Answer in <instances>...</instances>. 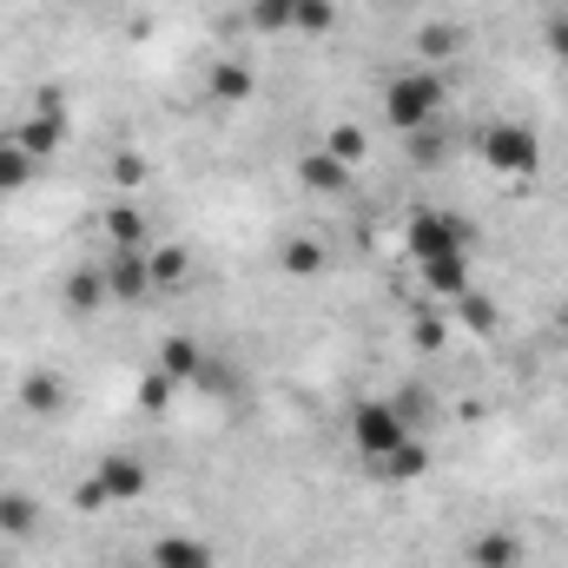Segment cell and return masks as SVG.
<instances>
[{
    "mask_svg": "<svg viewBox=\"0 0 568 568\" xmlns=\"http://www.w3.org/2000/svg\"><path fill=\"white\" fill-rule=\"evenodd\" d=\"M449 106V87H443V67H404L384 80V126L390 133H429Z\"/></svg>",
    "mask_w": 568,
    "mask_h": 568,
    "instance_id": "1",
    "label": "cell"
},
{
    "mask_svg": "<svg viewBox=\"0 0 568 568\" xmlns=\"http://www.w3.org/2000/svg\"><path fill=\"white\" fill-rule=\"evenodd\" d=\"M344 436H351V449H357L364 463H384V456L404 449L417 429H410V410H404L397 397H357L351 417H344Z\"/></svg>",
    "mask_w": 568,
    "mask_h": 568,
    "instance_id": "2",
    "label": "cell"
},
{
    "mask_svg": "<svg viewBox=\"0 0 568 568\" xmlns=\"http://www.w3.org/2000/svg\"><path fill=\"white\" fill-rule=\"evenodd\" d=\"M404 245H410V258H417V265H429V258L469 252V245H476V225H469L463 212H436V205H424V212H410Z\"/></svg>",
    "mask_w": 568,
    "mask_h": 568,
    "instance_id": "3",
    "label": "cell"
},
{
    "mask_svg": "<svg viewBox=\"0 0 568 568\" xmlns=\"http://www.w3.org/2000/svg\"><path fill=\"white\" fill-rule=\"evenodd\" d=\"M483 159L496 165V179H536L542 140H536V126H523V120H496V126H483Z\"/></svg>",
    "mask_w": 568,
    "mask_h": 568,
    "instance_id": "4",
    "label": "cell"
},
{
    "mask_svg": "<svg viewBox=\"0 0 568 568\" xmlns=\"http://www.w3.org/2000/svg\"><path fill=\"white\" fill-rule=\"evenodd\" d=\"M60 133H67V113H60V100H47V106H40V113H27V120L7 133V140L20 145L27 159H47V152L60 145Z\"/></svg>",
    "mask_w": 568,
    "mask_h": 568,
    "instance_id": "5",
    "label": "cell"
},
{
    "mask_svg": "<svg viewBox=\"0 0 568 568\" xmlns=\"http://www.w3.org/2000/svg\"><path fill=\"white\" fill-rule=\"evenodd\" d=\"M93 483L106 489V503H133V496H145V463L113 449V456L100 463V476H93Z\"/></svg>",
    "mask_w": 568,
    "mask_h": 568,
    "instance_id": "6",
    "label": "cell"
},
{
    "mask_svg": "<svg viewBox=\"0 0 568 568\" xmlns=\"http://www.w3.org/2000/svg\"><path fill=\"white\" fill-rule=\"evenodd\" d=\"M297 179H304L317 199H337V192H351V165H344L337 152H311V159L297 165Z\"/></svg>",
    "mask_w": 568,
    "mask_h": 568,
    "instance_id": "7",
    "label": "cell"
},
{
    "mask_svg": "<svg viewBox=\"0 0 568 568\" xmlns=\"http://www.w3.org/2000/svg\"><path fill=\"white\" fill-rule=\"evenodd\" d=\"M199 371H205V351H199L192 337H165V351H159V377H172L179 390H192Z\"/></svg>",
    "mask_w": 568,
    "mask_h": 568,
    "instance_id": "8",
    "label": "cell"
},
{
    "mask_svg": "<svg viewBox=\"0 0 568 568\" xmlns=\"http://www.w3.org/2000/svg\"><path fill=\"white\" fill-rule=\"evenodd\" d=\"M100 278H106V297H145V291H152L145 252H113V265H106Z\"/></svg>",
    "mask_w": 568,
    "mask_h": 568,
    "instance_id": "9",
    "label": "cell"
},
{
    "mask_svg": "<svg viewBox=\"0 0 568 568\" xmlns=\"http://www.w3.org/2000/svg\"><path fill=\"white\" fill-rule=\"evenodd\" d=\"M145 568H212V549L199 536H159Z\"/></svg>",
    "mask_w": 568,
    "mask_h": 568,
    "instance_id": "10",
    "label": "cell"
},
{
    "mask_svg": "<svg viewBox=\"0 0 568 568\" xmlns=\"http://www.w3.org/2000/svg\"><path fill=\"white\" fill-rule=\"evenodd\" d=\"M424 284L436 291V297H463V291H476V278H469V252L429 258V265H424Z\"/></svg>",
    "mask_w": 568,
    "mask_h": 568,
    "instance_id": "11",
    "label": "cell"
},
{
    "mask_svg": "<svg viewBox=\"0 0 568 568\" xmlns=\"http://www.w3.org/2000/svg\"><path fill=\"white\" fill-rule=\"evenodd\" d=\"M516 562H523V542L509 529H483L469 542V568H516Z\"/></svg>",
    "mask_w": 568,
    "mask_h": 568,
    "instance_id": "12",
    "label": "cell"
},
{
    "mask_svg": "<svg viewBox=\"0 0 568 568\" xmlns=\"http://www.w3.org/2000/svg\"><path fill=\"white\" fill-rule=\"evenodd\" d=\"M424 469H429V449L417 443V436H410L404 449H390L384 463H371V476H377V483H417Z\"/></svg>",
    "mask_w": 568,
    "mask_h": 568,
    "instance_id": "13",
    "label": "cell"
},
{
    "mask_svg": "<svg viewBox=\"0 0 568 568\" xmlns=\"http://www.w3.org/2000/svg\"><path fill=\"white\" fill-rule=\"evenodd\" d=\"M33 529H40V503H33V496H20V489H7V496H0V536L27 542Z\"/></svg>",
    "mask_w": 568,
    "mask_h": 568,
    "instance_id": "14",
    "label": "cell"
},
{
    "mask_svg": "<svg viewBox=\"0 0 568 568\" xmlns=\"http://www.w3.org/2000/svg\"><path fill=\"white\" fill-rule=\"evenodd\" d=\"M145 272H152V291H179L185 272H192V252H185V245H159V252L145 258Z\"/></svg>",
    "mask_w": 568,
    "mask_h": 568,
    "instance_id": "15",
    "label": "cell"
},
{
    "mask_svg": "<svg viewBox=\"0 0 568 568\" xmlns=\"http://www.w3.org/2000/svg\"><path fill=\"white\" fill-rule=\"evenodd\" d=\"M106 239H113L120 252H140L145 245V212L140 205H113V212H106Z\"/></svg>",
    "mask_w": 568,
    "mask_h": 568,
    "instance_id": "16",
    "label": "cell"
},
{
    "mask_svg": "<svg viewBox=\"0 0 568 568\" xmlns=\"http://www.w3.org/2000/svg\"><path fill=\"white\" fill-rule=\"evenodd\" d=\"M278 265L291 278H317V272H324V245H317V239H291L278 252Z\"/></svg>",
    "mask_w": 568,
    "mask_h": 568,
    "instance_id": "17",
    "label": "cell"
},
{
    "mask_svg": "<svg viewBox=\"0 0 568 568\" xmlns=\"http://www.w3.org/2000/svg\"><path fill=\"white\" fill-rule=\"evenodd\" d=\"M33 165H40V159H27L20 145L7 140V133H0V199H7V192H20V185L33 179Z\"/></svg>",
    "mask_w": 568,
    "mask_h": 568,
    "instance_id": "18",
    "label": "cell"
},
{
    "mask_svg": "<svg viewBox=\"0 0 568 568\" xmlns=\"http://www.w3.org/2000/svg\"><path fill=\"white\" fill-rule=\"evenodd\" d=\"M20 404H27L33 417H53V410H60V377H47V371L27 377V384H20Z\"/></svg>",
    "mask_w": 568,
    "mask_h": 568,
    "instance_id": "19",
    "label": "cell"
},
{
    "mask_svg": "<svg viewBox=\"0 0 568 568\" xmlns=\"http://www.w3.org/2000/svg\"><path fill=\"white\" fill-rule=\"evenodd\" d=\"M337 7L331 0H291V33H331Z\"/></svg>",
    "mask_w": 568,
    "mask_h": 568,
    "instance_id": "20",
    "label": "cell"
},
{
    "mask_svg": "<svg viewBox=\"0 0 568 568\" xmlns=\"http://www.w3.org/2000/svg\"><path fill=\"white\" fill-rule=\"evenodd\" d=\"M252 27L258 33H291V0H252Z\"/></svg>",
    "mask_w": 568,
    "mask_h": 568,
    "instance_id": "21",
    "label": "cell"
},
{
    "mask_svg": "<svg viewBox=\"0 0 568 568\" xmlns=\"http://www.w3.org/2000/svg\"><path fill=\"white\" fill-rule=\"evenodd\" d=\"M67 297H73V304H80V311H93V304H100V297H106V278H100V272H80V278L67 284Z\"/></svg>",
    "mask_w": 568,
    "mask_h": 568,
    "instance_id": "22",
    "label": "cell"
},
{
    "mask_svg": "<svg viewBox=\"0 0 568 568\" xmlns=\"http://www.w3.org/2000/svg\"><path fill=\"white\" fill-rule=\"evenodd\" d=\"M212 93H219V100H245V93H252V73H239V67H219Z\"/></svg>",
    "mask_w": 568,
    "mask_h": 568,
    "instance_id": "23",
    "label": "cell"
},
{
    "mask_svg": "<svg viewBox=\"0 0 568 568\" xmlns=\"http://www.w3.org/2000/svg\"><path fill=\"white\" fill-rule=\"evenodd\" d=\"M324 152H337L344 165H357V159H364V133H357V126H344V133H331V140H324Z\"/></svg>",
    "mask_w": 568,
    "mask_h": 568,
    "instance_id": "24",
    "label": "cell"
},
{
    "mask_svg": "<svg viewBox=\"0 0 568 568\" xmlns=\"http://www.w3.org/2000/svg\"><path fill=\"white\" fill-rule=\"evenodd\" d=\"M463 324H469V331H489V324H496V311H489V297H476V291H463Z\"/></svg>",
    "mask_w": 568,
    "mask_h": 568,
    "instance_id": "25",
    "label": "cell"
},
{
    "mask_svg": "<svg viewBox=\"0 0 568 568\" xmlns=\"http://www.w3.org/2000/svg\"><path fill=\"white\" fill-rule=\"evenodd\" d=\"M456 47H463V40H456V27H429V33H424V53H429V60H449Z\"/></svg>",
    "mask_w": 568,
    "mask_h": 568,
    "instance_id": "26",
    "label": "cell"
},
{
    "mask_svg": "<svg viewBox=\"0 0 568 568\" xmlns=\"http://www.w3.org/2000/svg\"><path fill=\"white\" fill-rule=\"evenodd\" d=\"M172 390H179V384L152 371V377H145V384H140V404H145V410H165V397H172Z\"/></svg>",
    "mask_w": 568,
    "mask_h": 568,
    "instance_id": "27",
    "label": "cell"
},
{
    "mask_svg": "<svg viewBox=\"0 0 568 568\" xmlns=\"http://www.w3.org/2000/svg\"><path fill=\"white\" fill-rule=\"evenodd\" d=\"M113 179H120V185H140V179H145V159H140V152H120V159H113Z\"/></svg>",
    "mask_w": 568,
    "mask_h": 568,
    "instance_id": "28",
    "label": "cell"
},
{
    "mask_svg": "<svg viewBox=\"0 0 568 568\" xmlns=\"http://www.w3.org/2000/svg\"><path fill=\"white\" fill-rule=\"evenodd\" d=\"M549 53L568 67V13H556V20H549Z\"/></svg>",
    "mask_w": 568,
    "mask_h": 568,
    "instance_id": "29",
    "label": "cell"
},
{
    "mask_svg": "<svg viewBox=\"0 0 568 568\" xmlns=\"http://www.w3.org/2000/svg\"><path fill=\"white\" fill-rule=\"evenodd\" d=\"M0 568H7V562H0Z\"/></svg>",
    "mask_w": 568,
    "mask_h": 568,
    "instance_id": "30",
    "label": "cell"
}]
</instances>
